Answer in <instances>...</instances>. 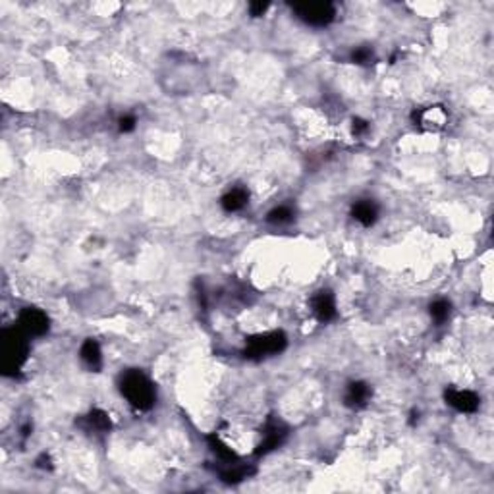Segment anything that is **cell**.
Listing matches in <instances>:
<instances>
[{
	"mask_svg": "<svg viewBox=\"0 0 494 494\" xmlns=\"http://www.w3.org/2000/svg\"><path fill=\"white\" fill-rule=\"evenodd\" d=\"M444 400L460 413H473V411H477L479 404H481V398L477 394L471 392V390H460V388H448L444 392Z\"/></svg>",
	"mask_w": 494,
	"mask_h": 494,
	"instance_id": "obj_7",
	"label": "cell"
},
{
	"mask_svg": "<svg viewBox=\"0 0 494 494\" xmlns=\"http://www.w3.org/2000/svg\"><path fill=\"white\" fill-rule=\"evenodd\" d=\"M284 438H286V427H282L278 421H271L269 425L264 427L263 440L257 446L255 454L257 456H264L269 452L276 450L284 443Z\"/></svg>",
	"mask_w": 494,
	"mask_h": 494,
	"instance_id": "obj_9",
	"label": "cell"
},
{
	"mask_svg": "<svg viewBox=\"0 0 494 494\" xmlns=\"http://www.w3.org/2000/svg\"><path fill=\"white\" fill-rule=\"evenodd\" d=\"M118 128L122 134H129V132H134V129H136V118H134V116H124V118H120Z\"/></svg>",
	"mask_w": 494,
	"mask_h": 494,
	"instance_id": "obj_18",
	"label": "cell"
},
{
	"mask_svg": "<svg viewBox=\"0 0 494 494\" xmlns=\"http://www.w3.org/2000/svg\"><path fill=\"white\" fill-rule=\"evenodd\" d=\"M373 58H375V54H373V51L369 47H359V49L351 52V62L353 64H369Z\"/></svg>",
	"mask_w": 494,
	"mask_h": 494,
	"instance_id": "obj_17",
	"label": "cell"
},
{
	"mask_svg": "<svg viewBox=\"0 0 494 494\" xmlns=\"http://www.w3.org/2000/svg\"><path fill=\"white\" fill-rule=\"evenodd\" d=\"M413 124L423 132H438L448 124V114L444 111V106H438V104L427 106L413 112Z\"/></svg>",
	"mask_w": 494,
	"mask_h": 494,
	"instance_id": "obj_6",
	"label": "cell"
},
{
	"mask_svg": "<svg viewBox=\"0 0 494 494\" xmlns=\"http://www.w3.org/2000/svg\"><path fill=\"white\" fill-rule=\"evenodd\" d=\"M367 128H369V126H367L365 120H353V134H356V136H361L363 132H367Z\"/></svg>",
	"mask_w": 494,
	"mask_h": 494,
	"instance_id": "obj_20",
	"label": "cell"
},
{
	"mask_svg": "<svg viewBox=\"0 0 494 494\" xmlns=\"http://www.w3.org/2000/svg\"><path fill=\"white\" fill-rule=\"evenodd\" d=\"M371 396H373V390H371L369 384L363 383V381H353V383H349L348 388H346L344 404L351 409H359L369 404Z\"/></svg>",
	"mask_w": 494,
	"mask_h": 494,
	"instance_id": "obj_10",
	"label": "cell"
},
{
	"mask_svg": "<svg viewBox=\"0 0 494 494\" xmlns=\"http://www.w3.org/2000/svg\"><path fill=\"white\" fill-rule=\"evenodd\" d=\"M0 356L4 373H17L29 356V336L19 326L6 328L0 334Z\"/></svg>",
	"mask_w": 494,
	"mask_h": 494,
	"instance_id": "obj_2",
	"label": "cell"
},
{
	"mask_svg": "<svg viewBox=\"0 0 494 494\" xmlns=\"http://www.w3.org/2000/svg\"><path fill=\"white\" fill-rule=\"evenodd\" d=\"M269 10V4L266 2H253V4H249V12H251V16H263L264 12Z\"/></svg>",
	"mask_w": 494,
	"mask_h": 494,
	"instance_id": "obj_19",
	"label": "cell"
},
{
	"mask_svg": "<svg viewBox=\"0 0 494 494\" xmlns=\"http://www.w3.org/2000/svg\"><path fill=\"white\" fill-rule=\"evenodd\" d=\"M286 336L284 333H264V334H257V336H251L247 340L246 346V358L247 359H263L269 358V356H278L280 351H284L286 348Z\"/></svg>",
	"mask_w": 494,
	"mask_h": 494,
	"instance_id": "obj_3",
	"label": "cell"
},
{
	"mask_svg": "<svg viewBox=\"0 0 494 494\" xmlns=\"http://www.w3.org/2000/svg\"><path fill=\"white\" fill-rule=\"evenodd\" d=\"M292 10L303 24L313 27L328 26L336 17V6L333 2H301L294 4Z\"/></svg>",
	"mask_w": 494,
	"mask_h": 494,
	"instance_id": "obj_4",
	"label": "cell"
},
{
	"mask_svg": "<svg viewBox=\"0 0 494 494\" xmlns=\"http://www.w3.org/2000/svg\"><path fill=\"white\" fill-rule=\"evenodd\" d=\"M120 392L128 400L132 408L139 411H147L154 406L157 400V388L151 379L141 371H128L120 379Z\"/></svg>",
	"mask_w": 494,
	"mask_h": 494,
	"instance_id": "obj_1",
	"label": "cell"
},
{
	"mask_svg": "<svg viewBox=\"0 0 494 494\" xmlns=\"http://www.w3.org/2000/svg\"><path fill=\"white\" fill-rule=\"evenodd\" d=\"M79 358H81V361H83L91 371H99L102 367V351L99 342L93 340V338H87V340L81 344Z\"/></svg>",
	"mask_w": 494,
	"mask_h": 494,
	"instance_id": "obj_12",
	"label": "cell"
},
{
	"mask_svg": "<svg viewBox=\"0 0 494 494\" xmlns=\"http://www.w3.org/2000/svg\"><path fill=\"white\" fill-rule=\"evenodd\" d=\"M311 309L315 317L321 323H330L333 319H336V299L330 290L317 292L315 296L311 298Z\"/></svg>",
	"mask_w": 494,
	"mask_h": 494,
	"instance_id": "obj_8",
	"label": "cell"
},
{
	"mask_svg": "<svg viewBox=\"0 0 494 494\" xmlns=\"http://www.w3.org/2000/svg\"><path fill=\"white\" fill-rule=\"evenodd\" d=\"M83 427H86L89 433H109L111 431V417L102 411V409H93L89 411L86 417H83Z\"/></svg>",
	"mask_w": 494,
	"mask_h": 494,
	"instance_id": "obj_14",
	"label": "cell"
},
{
	"mask_svg": "<svg viewBox=\"0 0 494 494\" xmlns=\"http://www.w3.org/2000/svg\"><path fill=\"white\" fill-rule=\"evenodd\" d=\"M266 221L274 224V226H282V224H290L294 221V209L288 205H280V207H274L273 211L269 213Z\"/></svg>",
	"mask_w": 494,
	"mask_h": 494,
	"instance_id": "obj_16",
	"label": "cell"
},
{
	"mask_svg": "<svg viewBox=\"0 0 494 494\" xmlns=\"http://www.w3.org/2000/svg\"><path fill=\"white\" fill-rule=\"evenodd\" d=\"M351 216H353V221H358L363 226H373L379 218V207L371 199H361L351 207Z\"/></svg>",
	"mask_w": 494,
	"mask_h": 494,
	"instance_id": "obj_11",
	"label": "cell"
},
{
	"mask_svg": "<svg viewBox=\"0 0 494 494\" xmlns=\"http://www.w3.org/2000/svg\"><path fill=\"white\" fill-rule=\"evenodd\" d=\"M17 326L31 338V336H43L49 333L51 321L43 309L26 307V309H22V313L17 317Z\"/></svg>",
	"mask_w": 494,
	"mask_h": 494,
	"instance_id": "obj_5",
	"label": "cell"
},
{
	"mask_svg": "<svg viewBox=\"0 0 494 494\" xmlns=\"http://www.w3.org/2000/svg\"><path fill=\"white\" fill-rule=\"evenodd\" d=\"M450 313L452 303L450 301H446V299H436V301H433L431 307H429V315H431V319H433L436 324L446 323V321L450 319Z\"/></svg>",
	"mask_w": 494,
	"mask_h": 494,
	"instance_id": "obj_15",
	"label": "cell"
},
{
	"mask_svg": "<svg viewBox=\"0 0 494 494\" xmlns=\"http://www.w3.org/2000/svg\"><path fill=\"white\" fill-rule=\"evenodd\" d=\"M249 203V193L244 188H234L230 191H226L221 199L222 209L226 213H238L241 209H246V205Z\"/></svg>",
	"mask_w": 494,
	"mask_h": 494,
	"instance_id": "obj_13",
	"label": "cell"
}]
</instances>
